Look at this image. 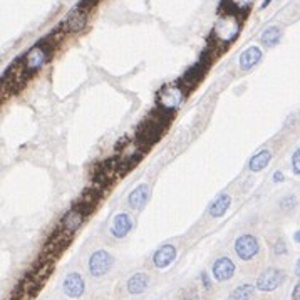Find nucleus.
Wrapping results in <instances>:
<instances>
[{
    "mask_svg": "<svg viewBox=\"0 0 300 300\" xmlns=\"http://www.w3.org/2000/svg\"><path fill=\"white\" fill-rule=\"evenodd\" d=\"M50 55V49L47 44H39V46H34L27 54L22 57L21 61V66L24 69L25 74H32L37 69H41L46 61L49 59Z\"/></svg>",
    "mask_w": 300,
    "mask_h": 300,
    "instance_id": "obj_1",
    "label": "nucleus"
},
{
    "mask_svg": "<svg viewBox=\"0 0 300 300\" xmlns=\"http://www.w3.org/2000/svg\"><path fill=\"white\" fill-rule=\"evenodd\" d=\"M114 257L106 250H98L91 255L89 258V272L92 277H103L113 269Z\"/></svg>",
    "mask_w": 300,
    "mask_h": 300,
    "instance_id": "obj_2",
    "label": "nucleus"
},
{
    "mask_svg": "<svg viewBox=\"0 0 300 300\" xmlns=\"http://www.w3.org/2000/svg\"><path fill=\"white\" fill-rule=\"evenodd\" d=\"M260 250L258 240L257 237H253L250 233H245L241 237L237 238L235 241V253L238 255L240 260H252L253 257H257V253Z\"/></svg>",
    "mask_w": 300,
    "mask_h": 300,
    "instance_id": "obj_3",
    "label": "nucleus"
},
{
    "mask_svg": "<svg viewBox=\"0 0 300 300\" xmlns=\"http://www.w3.org/2000/svg\"><path fill=\"white\" fill-rule=\"evenodd\" d=\"M284 280H285V273L280 269H273V267H270V269H267L260 273V277L257 278V285L255 287L261 292H273L277 287L284 284Z\"/></svg>",
    "mask_w": 300,
    "mask_h": 300,
    "instance_id": "obj_4",
    "label": "nucleus"
},
{
    "mask_svg": "<svg viewBox=\"0 0 300 300\" xmlns=\"http://www.w3.org/2000/svg\"><path fill=\"white\" fill-rule=\"evenodd\" d=\"M183 99V89L176 84H168L159 91V107L173 113Z\"/></svg>",
    "mask_w": 300,
    "mask_h": 300,
    "instance_id": "obj_5",
    "label": "nucleus"
},
{
    "mask_svg": "<svg viewBox=\"0 0 300 300\" xmlns=\"http://www.w3.org/2000/svg\"><path fill=\"white\" fill-rule=\"evenodd\" d=\"M238 30H240V27L233 17H223L218 21V24H216L215 34L221 37L225 42H230L238 35Z\"/></svg>",
    "mask_w": 300,
    "mask_h": 300,
    "instance_id": "obj_6",
    "label": "nucleus"
},
{
    "mask_svg": "<svg viewBox=\"0 0 300 300\" xmlns=\"http://www.w3.org/2000/svg\"><path fill=\"white\" fill-rule=\"evenodd\" d=\"M86 218V213L81 212L78 207H74L71 212H67L64 215V218L61 221V230H64L66 233L72 235L74 232H78V228L84 223Z\"/></svg>",
    "mask_w": 300,
    "mask_h": 300,
    "instance_id": "obj_7",
    "label": "nucleus"
},
{
    "mask_svg": "<svg viewBox=\"0 0 300 300\" xmlns=\"http://www.w3.org/2000/svg\"><path fill=\"white\" fill-rule=\"evenodd\" d=\"M64 293L71 298H78L84 293V278L81 277V273L72 272L64 278Z\"/></svg>",
    "mask_w": 300,
    "mask_h": 300,
    "instance_id": "obj_8",
    "label": "nucleus"
},
{
    "mask_svg": "<svg viewBox=\"0 0 300 300\" xmlns=\"http://www.w3.org/2000/svg\"><path fill=\"white\" fill-rule=\"evenodd\" d=\"M212 272L218 282H227L235 275V264L228 257H221L213 264Z\"/></svg>",
    "mask_w": 300,
    "mask_h": 300,
    "instance_id": "obj_9",
    "label": "nucleus"
},
{
    "mask_svg": "<svg viewBox=\"0 0 300 300\" xmlns=\"http://www.w3.org/2000/svg\"><path fill=\"white\" fill-rule=\"evenodd\" d=\"M133 228V221H131V216L127 213H118L116 216L113 218L111 223V235L114 238H124L127 233L131 232Z\"/></svg>",
    "mask_w": 300,
    "mask_h": 300,
    "instance_id": "obj_10",
    "label": "nucleus"
},
{
    "mask_svg": "<svg viewBox=\"0 0 300 300\" xmlns=\"http://www.w3.org/2000/svg\"><path fill=\"white\" fill-rule=\"evenodd\" d=\"M176 258V247L175 245H163L153 255V264L156 269H166L168 265L173 264Z\"/></svg>",
    "mask_w": 300,
    "mask_h": 300,
    "instance_id": "obj_11",
    "label": "nucleus"
},
{
    "mask_svg": "<svg viewBox=\"0 0 300 300\" xmlns=\"http://www.w3.org/2000/svg\"><path fill=\"white\" fill-rule=\"evenodd\" d=\"M149 198V186L148 184H138L129 193V198H127V201H129V207L133 210H141L146 201H148Z\"/></svg>",
    "mask_w": 300,
    "mask_h": 300,
    "instance_id": "obj_12",
    "label": "nucleus"
},
{
    "mask_svg": "<svg viewBox=\"0 0 300 300\" xmlns=\"http://www.w3.org/2000/svg\"><path fill=\"white\" fill-rule=\"evenodd\" d=\"M261 61V50L258 47H248L240 55V69L241 71H250Z\"/></svg>",
    "mask_w": 300,
    "mask_h": 300,
    "instance_id": "obj_13",
    "label": "nucleus"
},
{
    "mask_svg": "<svg viewBox=\"0 0 300 300\" xmlns=\"http://www.w3.org/2000/svg\"><path fill=\"white\" fill-rule=\"evenodd\" d=\"M86 22H87V17H86L84 12H82V9H76L66 18L64 29L69 30V32H81L82 29L86 27Z\"/></svg>",
    "mask_w": 300,
    "mask_h": 300,
    "instance_id": "obj_14",
    "label": "nucleus"
},
{
    "mask_svg": "<svg viewBox=\"0 0 300 300\" xmlns=\"http://www.w3.org/2000/svg\"><path fill=\"white\" fill-rule=\"evenodd\" d=\"M230 203H232V198H230L228 193L218 195L212 201V205H210V215H212L213 218H220V216H223V215L227 213Z\"/></svg>",
    "mask_w": 300,
    "mask_h": 300,
    "instance_id": "obj_15",
    "label": "nucleus"
},
{
    "mask_svg": "<svg viewBox=\"0 0 300 300\" xmlns=\"http://www.w3.org/2000/svg\"><path fill=\"white\" fill-rule=\"evenodd\" d=\"M148 282H149L148 275L143 273V272H138L133 277H129V280H127V292L133 293V295H139V293H143L146 290Z\"/></svg>",
    "mask_w": 300,
    "mask_h": 300,
    "instance_id": "obj_16",
    "label": "nucleus"
},
{
    "mask_svg": "<svg viewBox=\"0 0 300 300\" xmlns=\"http://www.w3.org/2000/svg\"><path fill=\"white\" fill-rule=\"evenodd\" d=\"M270 159H272V153L269 149H261L255 156H252L250 164H248V166H250V170L253 171V173H258V171H261L264 168L269 166Z\"/></svg>",
    "mask_w": 300,
    "mask_h": 300,
    "instance_id": "obj_17",
    "label": "nucleus"
},
{
    "mask_svg": "<svg viewBox=\"0 0 300 300\" xmlns=\"http://www.w3.org/2000/svg\"><path fill=\"white\" fill-rule=\"evenodd\" d=\"M255 292V287L252 284H243L237 287L232 293L228 295V300H250Z\"/></svg>",
    "mask_w": 300,
    "mask_h": 300,
    "instance_id": "obj_18",
    "label": "nucleus"
},
{
    "mask_svg": "<svg viewBox=\"0 0 300 300\" xmlns=\"http://www.w3.org/2000/svg\"><path fill=\"white\" fill-rule=\"evenodd\" d=\"M280 37H282L280 29L275 27V25H272V27H269L264 34H261V42H264V46L267 47H273L280 41Z\"/></svg>",
    "mask_w": 300,
    "mask_h": 300,
    "instance_id": "obj_19",
    "label": "nucleus"
},
{
    "mask_svg": "<svg viewBox=\"0 0 300 300\" xmlns=\"http://www.w3.org/2000/svg\"><path fill=\"white\" fill-rule=\"evenodd\" d=\"M141 158H143V151H136L135 155L127 156L126 159H123V161H119V173L124 175L126 171L133 170L139 161H141Z\"/></svg>",
    "mask_w": 300,
    "mask_h": 300,
    "instance_id": "obj_20",
    "label": "nucleus"
},
{
    "mask_svg": "<svg viewBox=\"0 0 300 300\" xmlns=\"http://www.w3.org/2000/svg\"><path fill=\"white\" fill-rule=\"evenodd\" d=\"M292 168H293V173L300 175V148L292 156Z\"/></svg>",
    "mask_w": 300,
    "mask_h": 300,
    "instance_id": "obj_21",
    "label": "nucleus"
},
{
    "mask_svg": "<svg viewBox=\"0 0 300 300\" xmlns=\"http://www.w3.org/2000/svg\"><path fill=\"white\" fill-rule=\"evenodd\" d=\"M285 252H287L285 241H284V238H278L275 241V245H273V253H275V255H284Z\"/></svg>",
    "mask_w": 300,
    "mask_h": 300,
    "instance_id": "obj_22",
    "label": "nucleus"
},
{
    "mask_svg": "<svg viewBox=\"0 0 300 300\" xmlns=\"http://www.w3.org/2000/svg\"><path fill=\"white\" fill-rule=\"evenodd\" d=\"M230 2H232L233 7H237V9H247V7H250V4L253 0H230Z\"/></svg>",
    "mask_w": 300,
    "mask_h": 300,
    "instance_id": "obj_23",
    "label": "nucleus"
},
{
    "mask_svg": "<svg viewBox=\"0 0 300 300\" xmlns=\"http://www.w3.org/2000/svg\"><path fill=\"white\" fill-rule=\"evenodd\" d=\"M200 280H201V284H203V287L205 289H210L212 287V282H210V278H208V273L207 272H203L201 275H200Z\"/></svg>",
    "mask_w": 300,
    "mask_h": 300,
    "instance_id": "obj_24",
    "label": "nucleus"
},
{
    "mask_svg": "<svg viewBox=\"0 0 300 300\" xmlns=\"http://www.w3.org/2000/svg\"><path fill=\"white\" fill-rule=\"evenodd\" d=\"M292 300H300V284L295 285V289L292 292Z\"/></svg>",
    "mask_w": 300,
    "mask_h": 300,
    "instance_id": "obj_25",
    "label": "nucleus"
},
{
    "mask_svg": "<svg viewBox=\"0 0 300 300\" xmlns=\"http://www.w3.org/2000/svg\"><path fill=\"white\" fill-rule=\"evenodd\" d=\"M285 180V176H284V173L282 171H275V173H273V181H284Z\"/></svg>",
    "mask_w": 300,
    "mask_h": 300,
    "instance_id": "obj_26",
    "label": "nucleus"
},
{
    "mask_svg": "<svg viewBox=\"0 0 300 300\" xmlns=\"http://www.w3.org/2000/svg\"><path fill=\"white\" fill-rule=\"evenodd\" d=\"M293 240H295L297 243H300V232H297L295 235H293Z\"/></svg>",
    "mask_w": 300,
    "mask_h": 300,
    "instance_id": "obj_27",
    "label": "nucleus"
},
{
    "mask_svg": "<svg viewBox=\"0 0 300 300\" xmlns=\"http://www.w3.org/2000/svg\"><path fill=\"white\" fill-rule=\"evenodd\" d=\"M184 300H203V298H201V297H198V295H191V297L184 298Z\"/></svg>",
    "mask_w": 300,
    "mask_h": 300,
    "instance_id": "obj_28",
    "label": "nucleus"
},
{
    "mask_svg": "<svg viewBox=\"0 0 300 300\" xmlns=\"http://www.w3.org/2000/svg\"><path fill=\"white\" fill-rule=\"evenodd\" d=\"M270 2H272V0H264V4H261V9H265L267 5H270Z\"/></svg>",
    "mask_w": 300,
    "mask_h": 300,
    "instance_id": "obj_29",
    "label": "nucleus"
},
{
    "mask_svg": "<svg viewBox=\"0 0 300 300\" xmlns=\"http://www.w3.org/2000/svg\"><path fill=\"white\" fill-rule=\"evenodd\" d=\"M295 272H297V275L300 277V260L297 261V269H295Z\"/></svg>",
    "mask_w": 300,
    "mask_h": 300,
    "instance_id": "obj_30",
    "label": "nucleus"
}]
</instances>
